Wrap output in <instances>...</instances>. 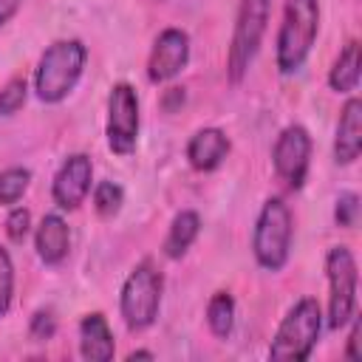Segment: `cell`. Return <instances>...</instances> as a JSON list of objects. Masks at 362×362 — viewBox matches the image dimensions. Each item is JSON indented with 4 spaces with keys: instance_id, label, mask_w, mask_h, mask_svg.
Masks as SVG:
<instances>
[{
    "instance_id": "obj_1",
    "label": "cell",
    "mask_w": 362,
    "mask_h": 362,
    "mask_svg": "<svg viewBox=\"0 0 362 362\" xmlns=\"http://www.w3.org/2000/svg\"><path fill=\"white\" fill-rule=\"evenodd\" d=\"M320 34V0H286L277 31L274 62L280 74H294L305 65Z\"/></svg>"
},
{
    "instance_id": "obj_13",
    "label": "cell",
    "mask_w": 362,
    "mask_h": 362,
    "mask_svg": "<svg viewBox=\"0 0 362 362\" xmlns=\"http://www.w3.org/2000/svg\"><path fill=\"white\" fill-rule=\"evenodd\" d=\"M362 153V102L351 96L342 105L337 139H334V158L337 164H354Z\"/></svg>"
},
{
    "instance_id": "obj_3",
    "label": "cell",
    "mask_w": 362,
    "mask_h": 362,
    "mask_svg": "<svg viewBox=\"0 0 362 362\" xmlns=\"http://www.w3.org/2000/svg\"><path fill=\"white\" fill-rule=\"evenodd\" d=\"M320 328H322V311L320 303L314 297H303L297 300L288 314L283 317V322L277 325V334L269 345V356L280 359V362H300L308 359L317 339H320Z\"/></svg>"
},
{
    "instance_id": "obj_6",
    "label": "cell",
    "mask_w": 362,
    "mask_h": 362,
    "mask_svg": "<svg viewBox=\"0 0 362 362\" xmlns=\"http://www.w3.org/2000/svg\"><path fill=\"white\" fill-rule=\"evenodd\" d=\"M269 8H272V0H240L238 6L235 31H232L229 54H226V76L232 85L243 82L249 65L255 62L260 51L266 23H269Z\"/></svg>"
},
{
    "instance_id": "obj_26",
    "label": "cell",
    "mask_w": 362,
    "mask_h": 362,
    "mask_svg": "<svg viewBox=\"0 0 362 362\" xmlns=\"http://www.w3.org/2000/svg\"><path fill=\"white\" fill-rule=\"evenodd\" d=\"M351 320H354V317H351ZM359 334H362V325H359V320H354L351 334H348V348H345V359H351V362H359V359H362V351H359Z\"/></svg>"
},
{
    "instance_id": "obj_15",
    "label": "cell",
    "mask_w": 362,
    "mask_h": 362,
    "mask_svg": "<svg viewBox=\"0 0 362 362\" xmlns=\"http://www.w3.org/2000/svg\"><path fill=\"white\" fill-rule=\"evenodd\" d=\"M34 246H37V255L45 266H57L68 257V249H71V232H68V223L59 218V215H45L37 226V235H34Z\"/></svg>"
},
{
    "instance_id": "obj_14",
    "label": "cell",
    "mask_w": 362,
    "mask_h": 362,
    "mask_svg": "<svg viewBox=\"0 0 362 362\" xmlns=\"http://www.w3.org/2000/svg\"><path fill=\"white\" fill-rule=\"evenodd\" d=\"M79 354L82 359H90V362H107L116 354L113 331L99 311L85 314L79 322Z\"/></svg>"
},
{
    "instance_id": "obj_23",
    "label": "cell",
    "mask_w": 362,
    "mask_h": 362,
    "mask_svg": "<svg viewBox=\"0 0 362 362\" xmlns=\"http://www.w3.org/2000/svg\"><path fill=\"white\" fill-rule=\"evenodd\" d=\"M11 294H14V266H11L8 252L0 246V317L8 311Z\"/></svg>"
},
{
    "instance_id": "obj_21",
    "label": "cell",
    "mask_w": 362,
    "mask_h": 362,
    "mask_svg": "<svg viewBox=\"0 0 362 362\" xmlns=\"http://www.w3.org/2000/svg\"><path fill=\"white\" fill-rule=\"evenodd\" d=\"M28 96V85L23 76H14L11 82H6V88L0 90V116H14Z\"/></svg>"
},
{
    "instance_id": "obj_7",
    "label": "cell",
    "mask_w": 362,
    "mask_h": 362,
    "mask_svg": "<svg viewBox=\"0 0 362 362\" xmlns=\"http://www.w3.org/2000/svg\"><path fill=\"white\" fill-rule=\"evenodd\" d=\"M328 272V328L339 331L351 322L356 308V260L348 246H331L325 257Z\"/></svg>"
},
{
    "instance_id": "obj_10",
    "label": "cell",
    "mask_w": 362,
    "mask_h": 362,
    "mask_svg": "<svg viewBox=\"0 0 362 362\" xmlns=\"http://www.w3.org/2000/svg\"><path fill=\"white\" fill-rule=\"evenodd\" d=\"M189 62V34L181 28H164L150 51L147 59V79L150 82H170L178 76Z\"/></svg>"
},
{
    "instance_id": "obj_2",
    "label": "cell",
    "mask_w": 362,
    "mask_h": 362,
    "mask_svg": "<svg viewBox=\"0 0 362 362\" xmlns=\"http://www.w3.org/2000/svg\"><path fill=\"white\" fill-rule=\"evenodd\" d=\"M85 59H88V51L79 40H59L48 45L34 74V90L40 102H48V105L62 102L76 88Z\"/></svg>"
},
{
    "instance_id": "obj_25",
    "label": "cell",
    "mask_w": 362,
    "mask_h": 362,
    "mask_svg": "<svg viewBox=\"0 0 362 362\" xmlns=\"http://www.w3.org/2000/svg\"><path fill=\"white\" fill-rule=\"evenodd\" d=\"M28 334H31L34 339H40V342L51 339V337L57 334V320H54V314H51V311H34L31 325H28Z\"/></svg>"
},
{
    "instance_id": "obj_8",
    "label": "cell",
    "mask_w": 362,
    "mask_h": 362,
    "mask_svg": "<svg viewBox=\"0 0 362 362\" xmlns=\"http://www.w3.org/2000/svg\"><path fill=\"white\" fill-rule=\"evenodd\" d=\"M107 147L116 156H130L139 141V96L127 82H116L107 96Z\"/></svg>"
},
{
    "instance_id": "obj_16",
    "label": "cell",
    "mask_w": 362,
    "mask_h": 362,
    "mask_svg": "<svg viewBox=\"0 0 362 362\" xmlns=\"http://www.w3.org/2000/svg\"><path fill=\"white\" fill-rule=\"evenodd\" d=\"M359 68H362V45L356 40H351L339 51V57H337V62H334V68L328 74L331 90H337V93L356 90V85H359Z\"/></svg>"
},
{
    "instance_id": "obj_27",
    "label": "cell",
    "mask_w": 362,
    "mask_h": 362,
    "mask_svg": "<svg viewBox=\"0 0 362 362\" xmlns=\"http://www.w3.org/2000/svg\"><path fill=\"white\" fill-rule=\"evenodd\" d=\"M178 105H184V88H167L161 96V107L164 110H175Z\"/></svg>"
},
{
    "instance_id": "obj_22",
    "label": "cell",
    "mask_w": 362,
    "mask_h": 362,
    "mask_svg": "<svg viewBox=\"0 0 362 362\" xmlns=\"http://www.w3.org/2000/svg\"><path fill=\"white\" fill-rule=\"evenodd\" d=\"M356 215H359V195L356 192H342L337 198V206H334L337 226H342V229L356 226Z\"/></svg>"
},
{
    "instance_id": "obj_20",
    "label": "cell",
    "mask_w": 362,
    "mask_h": 362,
    "mask_svg": "<svg viewBox=\"0 0 362 362\" xmlns=\"http://www.w3.org/2000/svg\"><path fill=\"white\" fill-rule=\"evenodd\" d=\"M31 184V170L25 167H8L0 173V204L3 206H11L23 198V192L28 189Z\"/></svg>"
},
{
    "instance_id": "obj_17",
    "label": "cell",
    "mask_w": 362,
    "mask_h": 362,
    "mask_svg": "<svg viewBox=\"0 0 362 362\" xmlns=\"http://www.w3.org/2000/svg\"><path fill=\"white\" fill-rule=\"evenodd\" d=\"M198 232H201V218H198V212L181 209V212L173 218L170 232H167V238H164V255L173 257V260L184 257V255L189 252V246L195 243Z\"/></svg>"
},
{
    "instance_id": "obj_9",
    "label": "cell",
    "mask_w": 362,
    "mask_h": 362,
    "mask_svg": "<svg viewBox=\"0 0 362 362\" xmlns=\"http://www.w3.org/2000/svg\"><path fill=\"white\" fill-rule=\"evenodd\" d=\"M272 161H274V173L291 189H300L305 184L308 164H311V136H308V130L303 124L283 127L277 141H274Z\"/></svg>"
},
{
    "instance_id": "obj_24",
    "label": "cell",
    "mask_w": 362,
    "mask_h": 362,
    "mask_svg": "<svg viewBox=\"0 0 362 362\" xmlns=\"http://www.w3.org/2000/svg\"><path fill=\"white\" fill-rule=\"evenodd\" d=\"M28 229H31V212L25 206H14L8 212V218H6V235H8V240L11 243H23L25 235H28Z\"/></svg>"
},
{
    "instance_id": "obj_5",
    "label": "cell",
    "mask_w": 362,
    "mask_h": 362,
    "mask_svg": "<svg viewBox=\"0 0 362 362\" xmlns=\"http://www.w3.org/2000/svg\"><path fill=\"white\" fill-rule=\"evenodd\" d=\"M161 288H164V277L156 269V263L153 260L136 263V269L122 283V294H119V311L130 331H144L156 322L161 308Z\"/></svg>"
},
{
    "instance_id": "obj_12",
    "label": "cell",
    "mask_w": 362,
    "mask_h": 362,
    "mask_svg": "<svg viewBox=\"0 0 362 362\" xmlns=\"http://www.w3.org/2000/svg\"><path fill=\"white\" fill-rule=\"evenodd\" d=\"M229 156V139L221 127H201L187 144V161L198 173H212Z\"/></svg>"
},
{
    "instance_id": "obj_11",
    "label": "cell",
    "mask_w": 362,
    "mask_h": 362,
    "mask_svg": "<svg viewBox=\"0 0 362 362\" xmlns=\"http://www.w3.org/2000/svg\"><path fill=\"white\" fill-rule=\"evenodd\" d=\"M90 181H93V164L85 153H74L62 161V167L57 170L54 175V184H51V195H54V204L59 209H76L88 192H90Z\"/></svg>"
},
{
    "instance_id": "obj_18",
    "label": "cell",
    "mask_w": 362,
    "mask_h": 362,
    "mask_svg": "<svg viewBox=\"0 0 362 362\" xmlns=\"http://www.w3.org/2000/svg\"><path fill=\"white\" fill-rule=\"evenodd\" d=\"M206 325L215 337H229L232 325H235V300L226 291H215L212 300L206 303Z\"/></svg>"
},
{
    "instance_id": "obj_4",
    "label": "cell",
    "mask_w": 362,
    "mask_h": 362,
    "mask_svg": "<svg viewBox=\"0 0 362 362\" xmlns=\"http://www.w3.org/2000/svg\"><path fill=\"white\" fill-rule=\"evenodd\" d=\"M294 238V218L283 198H269L257 215L255 235H252V252L255 260L266 272H280L288 263Z\"/></svg>"
},
{
    "instance_id": "obj_19",
    "label": "cell",
    "mask_w": 362,
    "mask_h": 362,
    "mask_svg": "<svg viewBox=\"0 0 362 362\" xmlns=\"http://www.w3.org/2000/svg\"><path fill=\"white\" fill-rule=\"evenodd\" d=\"M122 204H124V189L116 181H99L93 187V209H96L99 218L107 221V218L119 215Z\"/></svg>"
},
{
    "instance_id": "obj_29",
    "label": "cell",
    "mask_w": 362,
    "mask_h": 362,
    "mask_svg": "<svg viewBox=\"0 0 362 362\" xmlns=\"http://www.w3.org/2000/svg\"><path fill=\"white\" fill-rule=\"evenodd\" d=\"M156 354L153 351H133V354H127V359H153Z\"/></svg>"
},
{
    "instance_id": "obj_28",
    "label": "cell",
    "mask_w": 362,
    "mask_h": 362,
    "mask_svg": "<svg viewBox=\"0 0 362 362\" xmlns=\"http://www.w3.org/2000/svg\"><path fill=\"white\" fill-rule=\"evenodd\" d=\"M20 6H23V0H0V25H6L17 14Z\"/></svg>"
}]
</instances>
